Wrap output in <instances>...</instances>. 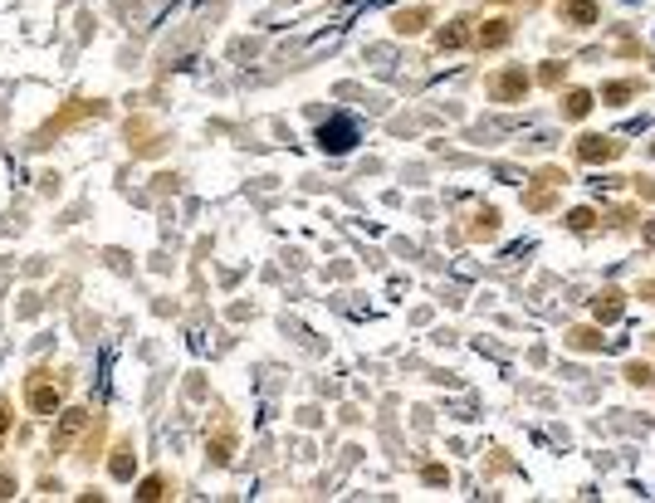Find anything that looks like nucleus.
<instances>
[{
    "mask_svg": "<svg viewBox=\"0 0 655 503\" xmlns=\"http://www.w3.org/2000/svg\"><path fill=\"white\" fill-rule=\"evenodd\" d=\"M318 142H323V152H347V147L357 142V123H352V118L323 123V127H318Z\"/></svg>",
    "mask_w": 655,
    "mask_h": 503,
    "instance_id": "nucleus-1",
    "label": "nucleus"
},
{
    "mask_svg": "<svg viewBox=\"0 0 655 503\" xmlns=\"http://www.w3.org/2000/svg\"><path fill=\"white\" fill-rule=\"evenodd\" d=\"M616 152H621L616 137H582V142H577V156H582V161H612Z\"/></svg>",
    "mask_w": 655,
    "mask_h": 503,
    "instance_id": "nucleus-2",
    "label": "nucleus"
},
{
    "mask_svg": "<svg viewBox=\"0 0 655 503\" xmlns=\"http://www.w3.org/2000/svg\"><path fill=\"white\" fill-rule=\"evenodd\" d=\"M518 93H528V74H523V69H509V74L494 83V98H499V103H514Z\"/></svg>",
    "mask_w": 655,
    "mask_h": 503,
    "instance_id": "nucleus-3",
    "label": "nucleus"
},
{
    "mask_svg": "<svg viewBox=\"0 0 655 503\" xmlns=\"http://www.w3.org/2000/svg\"><path fill=\"white\" fill-rule=\"evenodd\" d=\"M567 25H596V0H563Z\"/></svg>",
    "mask_w": 655,
    "mask_h": 503,
    "instance_id": "nucleus-4",
    "label": "nucleus"
},
{
    "mask_svg": "<svg viewBox=\"0 0 655 503\" xmlns=\"http://www.w3.org/2000/svg\"><path fill=\"white\" fill-rule=\"evenodd\" d=\"M621 308H626V303H621V294H616V289H607V294H596V303H592L596 322H616V318H621Z\"/></svg>",
    "mask_w": 655,
    "mask_h": 503,
    "instance_id": "nucleus-5",
    "label": "nucleus"
},
{
    "mask_svg": "<svg viewBox=\"0 0 655 503\" xmlns=\"http://www.w3.org/2000/svg\"><path fill=\"white\" fill-rule=\"evenodd\" d=\"M79 430H83V411H69V415H64V425H59V435H54V450H64V444H69Z\"/></svg>",
    "mask_w": 655,
    "mask_h": 503,
    "instance_id": "nucleus-6",
    "label": "nucleus"
},
{
    "mask_svg": "<svg viewBox=\"0 0 655 503\" xmlns=\"http://www.w3.org/2000/svg\"><path fill=\"white\" fill-rule=\"evenodd\" d=\"M479 44H484V49H499V44H509V25H504V20H489V30L479 34Z\"/></svg>",
    "mask_w": 655,
    "mask_h": 503,
    "instance_id": "nucleus-7",
    "label": "nucleus"
},
{
    "mask_svg": "<svg viewBox=\"0 0 655 503\" xmlns=\"http://www.w3.org/2000/svg\"><path fill=\"white\" fill-rule=\"evenodd\" d=\"M587 113H592V93L572 88V93H567V118H587Z\"/></svg>",
    "mask_w": 655,
    "mask_h": 503,
    "instance_id": "nucleus-8",
    "label": "nucleus"
},
{
    "mask_svg": "<svg viewBox=\"0 0 655 503\" xmlns=\"http://www.w3.org/2000/svg\"><path fill=\"white\" fill-rule=\"evenodd\" d=\"M30 401H34V411H44V415H49L54 406H59V391H49V386H34V391H30Z\"/></svg>",
    "mask_w": 655,
    "mask_h": 503,
    "instance_id": "nucleus-9",
    "label": "nucleus"
},
{
    "mask_svg": "<svg viewBox=\"0 0 655 503\" xmlns=\"http://www.w3.org/2000/svg\"><path fill=\"white\" fill-rule=\"evenodd\" d=\"M460 44H470V30H465V25H450V30H441V49H460Z\"/></svg>",
    "mask_w": 655,
    "mask_h": 503,
    "instance_id": "nucleus-10",
    "label": "nucleus"
},
{
    "mask_svg": "<svg viewBox=\"0 0 655 503\" xmlns=\"http://www.w3.org/2000/svg\"><path fill=\"white\" fill-rule=\"evenodd\" d=\"M602 98H607V103H626V98H631V83H607Z\"/></svg>",
    "mask_w": 655,
    "mask_h": 503,
    "instance_id": "nucleus-11",
    "label": "nucleus"
},
{
    "mask_svg": "<svg viewBox=\"0 0 655 503\" xmlns=\"http://www.w3.org/2000/svg\"><path fill=\"white\" fill-rule=\"evenodd\" d=\"M592 220H596V215L582 205V210H572V215H567V225H572V230H592Z\"/></svg>",
    "mask_w": 655,
    "mask_h": 503,
    "instance_id": "nucleus-12",
    "label": "nucleus"
},
{
    "mask_svg": "<svg viewBox=\"0 0 655 503\" xmlns=\"http://www.w3.org/2000/svg\"><path fill=\"white\" fill-rule=\"evenodd\" d=\"M421 20H425V10H411V15H401V20H396V30H416Z\"/></svg>",
    "mask_w": 655,
    "mask_h": 503,
    "instance_id": "nucleus-13",
    "label": "nucleus"
},
{
    "mask_svg": "<svg viewBox=\"0 0 655 503\" xmlns=\"http://www.w3.org/2000/svg\"><path fill=\"white\" fill-rule=\"evenodd\" d=\"M113 474H118V479H128V474H132V460H128V455H118V460H113Z\"/></svg>",
    "mask_w": 655,
    "mask_h": 503,
    "instance_id": "nucleus-14",
    "label": "nucleus"
},
{
    "mask_svg": "<svg viewBox=\"0 0 655 503\" xmlns=\"http://www.w3.org/2000/svg\"><path fill=\"white\" fill-rule=\"evenodd\" d=\"M137 498H161V479H147V484H142V493H137Z\"/></svg>",
    "mask_w": 655,
    "mask_h": 503,
    "instance_id": "nucleus-15",
    "label": "nucleus"
},
{
    "mask_svg": "<svg viewBox=\"0 0 655 503\" xmlns=\"http://www.w3.org/2000/svg\"><path fill=\"white\" fill-rule=\"evenodd\" d=\"M626 376H631V381L641 386V381H650V367H626Z\"/></svg>",
    "mask_w": 655,
    "mask_h": 503,
    "instance_id": "nucleus-16",
    "label": "nucleus"
},
{
    "mask_svg": "<svg viewBox=\"0 0 655 503\" xmlns=\"http://www.w3.org/2000/svg\"><path fill=\"white\" fill-rule=\"evenodd\" d=\"M6 425H10V411H6V406H0V435H6Z\"/></svg>",
    "mask_w": 655,
    "mask_h": 503,
    "instance_id": "nucleus-17",
    "label": "nucleus"
},
{
    "mask_svg": "<svg viewBox=\"0 0 655 503\" xmlns=\"http://www.w3.org/2000/svg\"><path fill=\"white\" fill-rule=\"evenodd\" d=\"M645 245H655V220H650V225H645Z\"/></svg>",
    "mask_w": 655,
    "mask_h": 503,
    "instance_id": "nucleus-18",
    "label": "nucleus"
},
{
    "mask_svg": "<svg viewBox=\"0 0 655 503\" xmlns=\"http://www.w3.org/2000/svg\"><path fill=\"white\" fill-rule=\"evenodd\" d=\"M626 6H631V0H626Z\"/></svg>",
    "mask_w": 655,
    "mask_h": 503,
    "instance_id": "nucleus-19",
    "label": "nucleus"
}]
</instances>
